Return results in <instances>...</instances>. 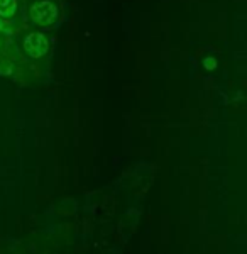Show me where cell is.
Wrapping results in <instances>:
<instances>
[{"label":"cell","instance_id":"obj_1","mask_svg":"<svg viewBox=\"0 0 247 254\" xmlns=\"http://www.w3.org/2000/svg\"><path fill=\"white\" fill-rule=\"evenodd\" d=\"M26 48L32 56H41L46 51V39H43V36L39 34L29 36L26 41Z\"/></svg>","mask_w":247,"mask_h":254}]
</instances>
